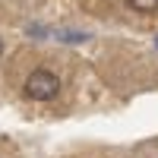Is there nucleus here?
<instances>
[{"mask_svg":"<svg viewBox=\"0 0 158 158\" xmlns=\"http://www.w3.org/2000/svg\"><path fill=\"white\" fill-rule=\"evenodd\" d=\"M57 89H60L57 76L48 73V70H35L29 79H25V95L35 98V101H51L57 95Z\"/></svg>","mask_w":158,"mask_h":158,"instance_id":"obj_1","label":"nucleus"},{"mask_svg":"<svg viewBox=\"0 0 158 158\" xmlns=\"http://www.w3.org/2000/svg\"><path fill=\"white\" fill-rule=\"evenodd\" d=\"M130 10H136V13H152L158 10V0H127Z\"/></svg>","mask_w":158,"mask_h":158,"instance_id":"obj_2","label":"nucleus"},{"mask_svg":"<svg viewBox=\"0 0 158 158\" xmlns=\"http://www.w3.org/2000/svg\"><path fill=\"white\" fill-rule=\"evenodd\" d=\"M0 51H3V44H0Z\"/></svg>","mask_w":158,"mask_h":158,"instance_id":"obj_3","label":"nucleus"}]
</instances>
